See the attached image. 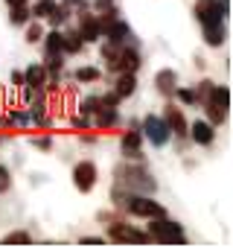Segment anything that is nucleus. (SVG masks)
<instances>
[{
  "instance_id": "nucleus-22",
  "label": "nucleus",
  "mask_w": 233,
  "mask_h": 248,
  "mask_svg": "<svg viewBox=\"0 0 233 248\" xmlns=\"http://www.w3.org/2000/svg\"><path fill=\"white\" fill-rule=\"evenodd\" d=\"M24 27H27V41H29V44H38V41L44 38V32H47V30L41 27V21H35V18H29Z\"/></svg>"
},
{
  "instance_id": "nucleus-31",
  "label": "nucleus",
  "mask_w": 233,
  "mask_h": 248,
  "mask_svg": "<svg viewBox=\"0 0 233 248\" xmlns=\"http://www.w3.org/2000/svg\"><path fill=\"white\" fill-rule=\"evenodd\" d=\"M116 53H120V44H111V41H105V44H102V59H105L108 64L116 59Z\"/></svg>"
},
{
  "instance_id": "nucleus-34",
  "label": "nucleus",
  "mask_w": 233,
  "mask_h": 248,
  "mask_svg": "<svg viewBox=\"0 0 233 248\" xmlns=\"http://www.w3.org/2000/svg\"><path fill=\"white\" fill-rule=\"evenodd\" d=\"M32 146H38V149H53V138H32Z\"/></svg>"
},
{
  "instance_id": "nucleus-24",
  "label": "nucleus",
  "mask_w": 233,
  "mask_h": 248,
  "mask_svg": "<svg viewBox=\"0 0 233 248\" xmlns=\"http://www.w3.org/2000/svg\"><path fill=\"white\" fill-rule=\"evenodd\" d=\"M172 96H175V99H178L181 105H187V108H189V105H198V96H195V88H181V85H178Z\"/></svg>"
},
{
  "instance_id": "nucleus-35",
  "label": "nucleus",
  "mask_w": 233,
  "mask_h": 248,
  "mask_svg": "<svg viewBox=\"0 0 233 248\" xmlns=\"http://www.w3.org/2000/svg\"><path fill=\"white\" fill-rule=\"evenodd\" d=\"M79 242H82V245H102V242H105V236H82Z\"/></svg>"
},
{
  "instance_id": "nucleus-19",
  "label": "nucleus",
  "mask_w": 233,
  "mask_h": 248,
  "mask_svg": "<svg viewBox=\"0 0 233 248\" xmlns=\"http://www.w3.org/2000/svg\"><path fill=\"white\" fill-rule=\"evenodd\" d=\"M44 53H61V41H64V32H58L56 27L50 30V32H44ZM64 56V53H61Z\"/></svg>"
},
{
  "instance_id": "nucleus-1",
  "label": "nucleus",
  "mask_w": 233,
  "mask_h": 248,
  "mask_svg": "<svg viewBox=\"0 0 233 248\" xmlns=\"http://www.w3.org/2000/svg\"><path fill=\"white\" fill-rule=\"evenodd\" d=\"M123 204H126V210H129L131 216H140V219L166 216V207H163L160 202H155L152 196H146V193H129V196L123 199Z\"/></svg>"
},
{
  "instance_id": "nucleus-6",
  "label": "nucleus",
  "mask_w": 233,
  "mask_h": 248,
  "mask_svg": "<svg viewBox=\"0 0 233 248\" xmlns=\"http://www.w3.org/2000/svg\"><path fill=\"white\" fill-rule=\"evenodd\" d=\"M96 181H99V170H96L93 161H79L73 167V187L79 193H90L96 187Z\"/></svg>"
},
{
  "instance_id": "nucleus-14",
  "label": "nucleus",
  "mask_w": 233,
  "mask_h": 248,
  "mask_svg": "<svg viewBox=\"0 0 233 248\" xmlns=\"http://www.w3.org/2000/svg\"><path fill=\"white\" fill-rule=\"evenodd\" d=\"M155 85H158V91H160L163 96H172L175 88H178V73H175L172 67H163V70L155 73Z\"/></svg>"
},
{
  "instance_id": "nucleus-17",
  "label": "nucleus",
  "mask_w": 233,
  "mask_h": 248,
  "mask_svg": "<svg viewBox=\"0 0 233 248\" xmlns=\"http://www.w3.org/2000/svg\"><path fill=\"white\" fill-rule=\"evenodd\" d=\"M224 41H227L224 21H221V24H207V27H204V44H207V47H221Z\"/></svg>"
},
{
  "instance_id": "nucleus-20",
  "label": "nucleus",
  "mask_w": 233,
  "mask_h": 248,
  "mask_svg": "<svg viewBox=\"0 0 233 248\" xmlns=\"http://www.w3.org/2000/svg\"><path fill=\"white\" fill-rule=\"evenodd\" d=\"M82 47H85V41H82L79 32H67L64 41H61V53H64V56H79Z\"/></svg>"
},
{
  "instance_id": "nucleus-30",
  "label": "nucleus",
  "mask_w": 233,
  "mask_h": 248,
  "mask_svg": "<svg viewBox=\"0 0 233 248\" xmlns=\"http://www.w3.org/2000/svg\"><path fill=\"white\" fill-rule=\"evenodd\" d=\"M213 85H216L213 79H204V82H198V88H195V96H198V102H201V105L207 102V96H210V91H213Z\"/></svg>"
},
{
  "instance_id": "nucleus-42",
  "label": "nucleus",
  "mask_w": 233,
  "mask_h": 248,
  "mask_svg": "<svg viewBox=\"0 0 233 248\" xmlns=\"http://www.w3.org/2000/svg\"><path fill=\"white\" fill-rule=\"evenodd\" d=\"M0 143H3V138H0Z\"/></svg>"
},
{
  "instance_id": "nucleus-23",
  "label": "nucleus",
  "mask_w": 233,
  "mask_h": 248,
  "mask_svg": "<svg viewBox=\"0 0 233 248\" xmlns=\"http://www.w3.org/2000/svg\"><path fill=\"white\" fill-rule=\"evenodd\" d=\"M99 108H102V99H99V93H90V96H85V99L79 102V111H82L85 117H93Z\"/></svg>"
},
{
  "instance_id": "nucleus-37",
  "label": "nucleus",
  "mask_w": 233,
  "mask_h": 248,
  "mask_svg": "<svg viewBox=\"0 0 233 248\" xmlns=\"http://www.w3.org/2000/svg\"><path fill=\"white\" fill-rule=\"evenodd\" d=\"M108 6H114V0H93V9L96 12H105Z\"/></svg>"
},
{
  "instance_id": "nucleus-18",
  "label": "nucleus",
  "mask_w": 233,
  "mask_h": 248,
  "mask_svg": "<svg viewBox=\"0 0 233 248\" xmlns=\"http://www.w3.org/2000/svg\"><path fill=\"white\" fill-rule=\"evenodd\" d=\"M207 102L216 105V108H221V111H227V108H230V88H227V85H213Z\"/></svg>"
},
{
  "instance_id": "nucleus-41",
  "label": "nucleus",
  "mask_w": 233,
  "mask_h": 248,
  "mask_svg": "<svg viewBox=\"0 0 233 248\" xmlns=\"http://www.w3.org/2000/svg\"><path fill=\"white\" fill-rule=\"evenodd\" d=\"M24 3H29V0H6V6H24Z\"/></svg>"
},
{
  "instance_id": "nucleus-13",
  "label": "nucleus",
  "mask_w": 233,
  "mask_h": 248,
  "mask_svg": "<svg viewBox=\"0 0 233 248\" xmlns=\"http://www.w3.org/2000/svg\"><path fill=\"white\" fill-rule=\"evenodd\" d=\"M134 91H137V73H129V70L116 73V82H114V93L116 96L129 99V96H134Z\"/></svg>"
},
{
  "instance_id": "nucleus-28",
  "label": "nucleus",
  "mask_w": 233,
  "mask_h": 248,
  "mask_svg": "<svg viewBox=\"0 0 233 248\" xmlns=\"http://www.w3.org/2000/svg\"><path fill=\"white\" fill-rule=\"evenodd\" d=\"M204 111H207V123H210V126H221L224 117H227V111H221V108H216L210 102H204Z\"/></svg>"
},
{
  "instance_id": "nucleus-25",
  "label": "nucleus",
  "mask_w": 233,
  "mask_h": 248,
  "mask_svg": "<svg viewBox=\"0 0 233 248\" xmlns=\"http://www.w3.org/2000/svg\"><path fill=\"white\" fill-rule=\"evenodd\" d=\"M0 242H3V245H29L32 236H29V231H12V233H6Z\"/></svg>"
},
{
  "instance_id": "nucleus-38",
  "label": "nucleus",
  "mask_w": 233,
  "mask_h": 248,
  "mask_svg": "<svg viewBox=\"0 0 233 248\" xmlns=\"http://www.w3.org/2000/svg\"><path fill=\"white\" fill-rule=\"evenodd\" d=\"M61 6H67V9H82L85 0H61Z\"/></svg>"
},
{
  "instance_id": "nucleus-21",
  "label": "nucleus",
  "mask_w": 233,
  "mask_h": 248,
  "mask_svg": "<svg viewBox=\"0 0 233 248\" xmlns=\"http://www.w3.org/2000/svg\"><path fill=\"white\" fill-rule=\"evenodd\" d=\"M56 0H35V6L29 9V15L35 18V21H44V18H50L53 12H56Z\"/></svg>"
},
{
  "instance_id": "nucleus-11",
  "label": "nucleus",
  "mask_w": 233,
  "mask_h": 248,
  "mask_svg": "<svg viewBox=\"0 0 233 248\" xmlns=\"http://www.w3.org/2000/svg\"><path fill=\"white\" fill-rule=\"evenodd\" d=\"M120 146H123V155H126V158L140 161V158H143V155H140V146H143V132H140L137 126H131V129L120 138Z\"/></svg>"
},
{
  "instance_id": "nucleus-10",
  "label": "nucleus",
  "mask_w": 233,
  "mask_h": 248,
  "mask_svg": "<svg viewBox=\"0 0 233 248\" xmlns=\"http://www.w3.org/2000/svg\"><path fill=\"white\" fill-rule=\"evenodd\" d=\"M79 35H82V41L85 44H96L99 38H102V32H99V24H96V15H90V12H79Z\"/></svg>"
},
{
  "instance_id": "nucleus-8",
  "label": "nucleus",
  "mask_w": 233,
  "mask_h": 248,
  "mask_svg": "<svg viewBox=\"0 0 233 248\" xmlns=\"http://www.w3.org/2000/svg\"><path fill=\"white\" fill-rule=\"evenodd\" d=\"M187 138L198 146H213L216 143V126H210L207 120H192V126L187 129Z\"/></svg>"
},
{
  "instance_id": "nucleus-16",
  "label": "nucleus",
  "mask_w": 233,
  "mask_h": 248,
  "mask_svg": "<svg viewBox=\"0 0 233 248\" xmlns=\"http://www.w3.org/2000/svg\"><path fill=\"white\" fill-rule=\"evenodd\" d=\"M116 123H120V114H116V108H99V111L93 114V126H96L99 132L114 129Z\"/></svg>"
},
{
  "instance_id": "nucleus-15",
  "label": "nucleus",
  "mask_w": 233,
  "mask_h": 248,
  "mask_svg": "<svg viewBox=\"0 0 233 248\" xmlns=\"http://www.w3.org/2000/svg\"><path fill=\"white\" fill-rule=\"evenodd\" d=\"M24 85L35 88V91H44V85H47V67L44 64H29L24 70Z\"/></svg>"
},
{
  "instance_id": "nucleus-29",
  "label": "nucleus",
  "mask_w": 233,
  "mask_h": 248,
  "mask_svg": "<svg viewBox=\"0 0 233 248\" xmlns=\"http://www.w3.org/2000/svg\"><path fill=\"white\" fill-rule=\"evenodd\" d=\"M47 21H50L53 27H61V24H67V21H70V9L58 3V6H56V12H53V15H50Z\"/></svg>"
},
{
  "instance_id": "nucleus-4",
  "label": "nucleus",
  "mask_w": 233,
  "mask_h": 248,
  "mask_svg": "<svg viewBox=\"0 0 233 248\" xmlns=\"http://www.w3.org/2000/svg\"><path fill=\"white\" fill-rule=\"evenodd\" d=\"M143 138L152 143V146H166L169 140H172V132H169V126H166V120L163 117H158V114H146V120H143Z\"/></svg>"
},
{
  "instance_id": "nucleus-7",
  "label": "nucleus",
  "mask_w": 233,
  "mask_h": 248,
  "mask_svg": "<svg viewBox=\"0 0 233 248\" xmlns=\"http://www.w3.org/2000/svg\"><path fill=\"white\" fill-rule=\"evenodd\" d=\"M192 12H195V18H198L201 27H207V24H221V21L227 18V12L221 9L218 0H198Z\"/></svg>"
},
{
  "instance_id": "nucleus-2",
  "label": "nucleus",
  "mask_w": 233,
  "mask_h": 248,
  "mask_svg": "<svg viewBox=\"0 0 233 248\" xmlns=\"http://www.w3.org/2000/svg\"><path fill=\"white\" fill-rule=\"evenodd\" d=\"M149 236L152 242H178L184 245L187 242V233H184V225H178L175 219H166V216H158V219H149Z\"/></svg>"
},
{
  "instance_id": "nucleus-9",
  "label": "nucleus",
  "mask_w": 233,
  "mask_h": 248,
  "mask_svg": "<svg viewBox=\"0 0 233 248\" xmlns=\"http://www.w3.org/2000/svg\"><path fill=\"white\" fill-rule=\"evenodd\" d=\"M163 120H166V126H169L172 138H178V140H184V138H187L189 123H187V117H184V111H181L178 105H166V111H163Z\"/></svg>"
},
{
  "instance_id": "nucleus-39",
  "label": "nucleus",
  "mask_w": 233,
  "mask_h": 248,
  "mask_svg": "<svg viewBox=\"0 0 233 248\" xmlns=\"http://www.w3.org/2000/svg\"><path fill=\"white\" fill-rule=\"evenodd\" d=\"M12 85L15 88H24V73L21 70H12Z\"/></svg>"
},
{
  "instance_id": "nucleus-3",
  "label": "nucleus",
  "mask_w": 233,
  "mask_h": 248,
  "mask_svg": "<svg viewBox=\"0 0 233 248\" xmlns=\"http://www.w3.org/2000/svg\"><path fill=\"white\" fill-rule=\"evenodd\" d=\"M120 181H123V187L131 190V193H146V196H152V193L158 190V184H155V178L146 172V167H123Z\"/></svg>"
},
{
  "instance_id": "nucleus-26",
  "label": "nucleus",
  "mask_w": 233,
  "mask_h": 248,
  "mask_svg": "<svg viewBox=\"0 0 233 248\" xmlns=\"http://www.w3.org/2000/svg\"><path fill=\"white\" fill-rule=\"evenodd\" d=\"M9 9H12V12H9V21H12L15 27H24V24H27V21L32 18V15H29V6H27V3H24V6H9Z\"/></svg>"
},
{
  "instance_id": "nucleus-12",
  "label": "nucleus",
  "mask_w": 233,
  "mask_h": 248,
  "mask_svg": "<svg viewBox=\"0 0 233 248\" xmlns=\"http://www.w3.org/2000/svg\"><path fill=\"white\" fill-rule=\"evenodd\" d=\"M102 38L111 41V44H129V38H131V27H129L123 18H116V21L102 32Z\"/></svg>"
},
{
  "instance_id": "nucleus-5",
  "label": "nucleus",
  "mask_w": 233,
  "mask_h": 248,
  "mask_svg": "<svg viewBox=\"0 0 233 248\" xmlns=\"http://www.w3.org/2000/svg\"><path fill=\"white\" fill-rule=\"evenodd\" d=\"M140 64H143L140 50H137V47H129V44H120V53H116V59H114L108 67H111L114 73H123V70L137 73V70H140Z\"/></svg>"
},
{
  "instance_id": "nucleus-40",
  "label": "nucleus",
  "mask_w": 233,
  "mask_h": 248,
  "mask_svg": "<svg viewBox=\"0 0 233 248\" xmlns=\"http://www.w3.org/2000/svg\"><path fill=\"white\" fill-rule=\"evenodd\" d=\"M79 140L90 146V143H96V140H99V135H79Z\"/></svg>"
},
{
  "instance_id": "nucleus-33",
  "label": "nucleus",
  "mask_w": 233,
  "mask_h": 248,
  "mask_svg": "<svg viewBox=\"0 0 233 248\" xmlns=\"http://www.w3.org/2000/svg\"><path fill=\"white\" fill-rule=\"evenodd\" d=\"M99 99H102V108H116V105H120V96H116L114 91L111 93H102Z\"/></svg>"
},
{
  "instance_id": "nucleus-32",
  "label": "nucleus",
  "mask_w": 233,
  "mask_h": 248,
  "mask_svg": "<svg viewBox=\"0 0 233 248\" xmlns=\"http://www.w3.org/2000/svg\"><path fill=\"white\" fill-rule=\"evenodd\" d=\"M70 126H73L76 132H87V129H90V120H87L85 114H79V117H73V120H70Z\"/></svg>"
},
{
  "instance_id": "nucleus-36",
  "label": "nucleus",
  "mask_w": 233,
  "mask_h": 248,
  "mask_svg": "<svg viewBox=\"0 0 233 248\" xmlns=\"http://www.w3.org/2000/svg\"><path fill=\"white\" fill-rule=\"evenodd\" d=\"M6 187H9V170L0 167V190H6Z\"/></svg>"
},
{
  "instance_id": "nucleus-27",
  "label": "nucleus",
  "mask_w": 233,
  "mask_h": 248,
  "mask_svg": "<svg viewBox=\"0 0 233 248\" xmlns=\"http://www.w3.org/2000/svg\"><path fill=\"white\" fill-rule=\"evenodd\" d=\"M99 79H102V70L99 67H90L87 64V67H79L76 70V82H85L87 85V82H99Z\"/></svg>"
}]
</instances>
